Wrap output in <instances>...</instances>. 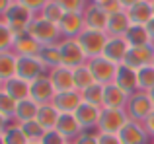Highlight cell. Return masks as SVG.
I'll return each mask as SVG.
<instances>
[{
	"label": "cell",
	"instance_id": "1",
	"mask_svg": "<svg viewBox=\"0 0 154 144\" xmlns=\"http://www.w3.org/2000/svg\"><path fill=\"white\" fill-rule=\"evenodd\" d=\"M27 33H29L35 41H39L41 45H59V43L63 41L59 26L43 20L41 16H35V18L31 20L29 27H27Z\"/></svg>",
	"mask_w": 154,
	"mask_h": 144
},
{
	"label": "cell",
	"instance_id": "2",
	"mask_svg": "<svg viewBox=\"0 0 154 144\" xmlns=\"http://www.w3.org/2000/svg\"><path fill=\"white\" fill-rule=\"evenodd\" d=\"M33 18H35L33 12H29L23 4H20L18 0H16L2 20L10 26V29L14 31L16 35H22V33H27V27H29V23H31Z\"/></svg>",
	"mask_w": 154,
	"mask_h": 144
},
{
	"label": "cell",
	"instance_id": "3",
	"mask_svg": "<svg viewBox=\"0 0 154 144\" xmlns=\"http://www.w3.org/2000/svg\"><path fill=\"white\" fill-rule=\"evenodd\" d=\"M127 115L131 121H139L144 123V119L154 111V103L150 99V95L146 92H135L133 95H129V101H127Z\"/></svg>",
	"mask_w": 154,
	"mask_h": 144
},
{
	"label": "cell",
	"instance_id": "4",
	"mask_svg": "<svg viewBox=\"0 0 154 144\" xmlns=\"http://www.w3.org/2000/svg\"><path fill=\"white\" fill-rule=\"evenodd\" d=\"M109 35L105 31H96V29H84L82 33L76 37V41L80 43V47L84 49V53L88 55V58L92 57H102L105 43H107Z\"/></svg>",
	"mask_w": 154,
	"mask_h": 144
},
{
	"label": "cell",
	"instance_id": "5",
	"mask_svg": "<svg viewBox=\"0 0 154 144\" xmlns=\"http://www.w3.org/2000/svg\"><path fill=\"white\" fill-rule=\"evenodd\" d=\"M60 57H63V64L68 68H78V66L88 62V55L84 53V49L80 47V43L76 39H63L59 43Z\"/></svg>",
	"mask_w": 154,
	"mask_h": 144
},
{
	"label": "cell",
	"instance_id": "6",
	"mask_svg": "<svg viewBox=\"0 0 154 144\" xmlns=\"http://www.w3.org/2000/svg\"><path fill=\"white\" fill-rule=\"evenodd\" d=\"M129 121V115L125 109H102L98 133L102 134H119V130Z\"/></svg>",
	"mask_w": 154,
	"mask_h": 144
},
{
	"label": "cell",
	"instance_id": "7",
	"mask_svg": "<svg viewBox=\"0 0 154 144\" xmlns=\"http://www.w3.org/2000/svg\"><path fill=\"white\" fill-rule=\"evenodd\" d=\"M86 64H88V68L92 70L94 80L98 84H103V86L113 84L115 74H117V64L115 62L107 61L105 57H92V58H88Z\"/></svg>",
	"mask_w": 154,
	"mask_h": 144
},
{
	"label": "cell",
	"instance_id": "8",
	"mask_svg": "<svg viewBox=\"0 0 154 144\" xmlns=\"http://www.w3.org/2000/svg\"><path fill=\"white\" fill-rule=\"evenodd\" d=\"M49 74L47 66L39 61V57H18V70L16 76L27 80V82H33V80L41 78V76Z\"/></svg>",
	"mask_w": 154,
	"mask_h": 144
},
{
	"label": "cell",
	"instance_id": "9",
	"mask_svg": "<svg viewBox=\"0 0 154 144\" xmlns=\"http://www.w3.org/2000/svg\"><path fill=\"white\" fill-rule=\"evenodd\" d=\"M117 136L121 138L123 144H152V136L146 133L144 125L139 121H131V119L125 123V127L119 130Z\"/></svg>",
	"mask_w": 154,
	"mask_h": 144
},
{
	"label": "cell",
	"instance_id": "10",
	"mask_svg": "<svg viewBox=\"0 0 154 144\" xmlns=\"http://www.w3.org/2000/svg\"><path fill=\"white\" fill-rule=\"evenodd\" d=\"M59 29H60L63 39H76L86 29L84 12H64L63 20L59 22Z\"/></svg>",
	"mask_w": 154,
	"mask_h": 144
},
{
	"label": "cell",
	"instance_id": "11",
	"mask_svg": "<svg viewBox=\"0 0 154 144\" xmlns=\"http://www.w3.org/2000/svg\"><path fill=\"white\" fill-rule=\"evenodd\" d=\"M55 95H57V90H55V86H53L49 74H45V76H41V78H37V80H33V82H31L29 98L33 99L35 103H39V105L53 103Z\"/></svg>",
	"mask_w": 154,
	"mask_h": 144
},
{
	"label": "cell",
	"instance_id": "12",
	"mask_svg": "<svg viewBox=\"0 0 154 144\" xmlns=\"http://www.w3.org/2000/svg\"><path fill=\"white\" fill-rule=\"evenodd\" d=\"M152 62H154V43L152 45H144V47H131L123 64L131 66L133 70H139L143 66L152 64Z\"/></svg>",
	"mask_w": 154,
	"mask_h": 144
},
{
	"label": "cell",
	"instance_id": "13",
	"mask_svg": "<svg viewBox=\"0 0 154 144\" xmlns=\"http://www.w3.org/2000/svg\"><path fill=\"white\" fill-rule=\"evenodd\" d=\"M107 22H109V12L103 6L98 4H88L84 10V23L88 29H96V31H105L107 29Z\"/></svg>",
	"mask_w": 154,
	"mask_h": 144
},
{
	"label": "cell",
	"instance_id": "14",
	"mask_svg": "<svg viewBox=\"0 0 154 144\" xmlns=\"http://www.w3.org/2000/svg\"><path fill=\"white\" fill-rule=\"evenodd\" d=\"M129 49H131V47H129V43H127L125 37H109L107 43H105V49H103L102 57H105L107 61L115 62V64L119 66V64L125 62V57H127Z\"/></svg>",
	"mask_w": 154,
	"mask_h": 144
},
{
	"label": "cell",
	"instance_id": "15",
	"mask_svg": "<svg viewBox=\"0 0 154 144\" xmlns=\"http://www.w3.org/2000/svg\"><path fill=\"white\" fill-rule=\"evenodd\" d=\"M84 103L82 94L78 90H70V92H57L53 105L60 111V113H76L78 107Z\"/></svg>",
	"mask_w": 154,
	"mask_h": 144
},
{
	"label": "cell",
	"instance_id": "16",
	"mask_svg": "<svg viewBox=\"0 0 154 144\" xmlns=\"http://www.w3.org/2000/svg\"><path fill=\"white\" fill-rule=\"evenodd\" d=\"M115 86H119L127 95H133L135 92H139V82H137V70H133L127 64H119L117 66V74L113 80Z\"/></svg>",
	"mask_w": 154,
	"mask_h": 144
},
{
	"label": "cell",
	"instance_id": "17",
	"mask_svg": "<svg viewBox=\"0 0 154 144\" xmlns=\"http://www.w3.org/2000/svg\"><path fill=\"white\" fill-rule=\"evenodd\" d=\"M74 115H76V119H78L80 127H82L84 130H92V129L98 130L100 117H102V107L90 105V103H82Z\"/></svg>",
	"mask_w": 154,
	"mask_h": 144
},
{
	"label": "cell",
	"instance_id": "18",
	"mask_svg": "<svg viewBox=\"0 0 154 144\" xmlns=\"http://www.w3.org/2000/svg\"><path fill=\"white\" fill-rule=\"evenodd\" d=\"M43 45L39 41H35L29 33H22V35H16V41H14V51L18 57H39Z\"/></svg>",
	"mask_w": 154,
	"mask_h": 144
},
{
	"label": "cell",
	"instance_id": "19",
	"mask_svg": "<svg viewBox=\"0 0 154 144\" xmlns=\"http://www.w3.org/2000/svg\"><path fill=\"white\" fill-rule=\"evenodd\" d=\"M57 130H59L68 142H72L74 138H78L80 134L84 133V129L80 127V123H78V119H76L74 113H60L59 123H57Z\"/></svg>",
	"mask_w": 154,
	"mask_h": 144
},
{
	"label": "cell",
	"instance_id": "20",
	"mask_svg": "<svg viewBox=\"0 0 154 144\" xmlns=\"http://www.w3.org/2000/svg\"><path fill=\"white\" fill-rule=\"evenodd\" d=\"M49 78L53 82L57 92H70L76 90L74 88V74H72V68L68 66H57V68L49 70Z\"/></svg>",
	"mask_w": 154,
	"mask_h": 144
},
{
	"label": "cell",
	"instance_id": "21",
	"mask_svg": "<svg viewBox=\"0 0 154 144\" xmlns=\"http://www.w3.org/2000/svg\"><path fill=\"white\" fill-rule=\"evenodd\" d=\"M131 18H129L127 10H121V12H115V14H109V22H107V29L105 33L109 37H125V33L129 31L131 27Z\"/></svg>",
	"mask_w": 154,
	"mask_h": 144
},
{
	"label": "cell",
	"instance_id": "22",
	"mask_svg": "<svg viewBox=\"0 0 154 144\" xmlns=\"http://www.w3.org/2000/svg\"><path fill=\"white\" fill-rule=\"evenodd\" d=\"M129 95L115 84H107L103 92V109H127Z\"/></svg>",
	"mask_w": 154,
	"mask_h": 144
},
{
	"label": "cell",
	"instance_id": "23",
	"mask_svg": "<svg viewBox=\"0 0 154 144\" xmlns=\"http://www.w3.org/2000/svg\"><path fill=\"white\" fill-rule=\"evenodd\" d=\"M127 14H129V18H131L133 26H146V23L154 18L152 2L150 0H140V2H137L133 8H129Z\"/></svg>",
	"mask_w": 154,
	"mask_h": 144
},
{
	"label": "cell",
	"instance_id": "24",
	"mask_svg": "<svg viewBox=\"0 0 154 144\" xmlns=\"http://www.w3.org/2000/svg\"><path fill=\"white\" fill-rule=\"evenodd\" d=\"M29 90H31V82L20 78V76H14L12 80L4 82V92H6L10 98H14L16 101H23V99L29 98Z\"/></svg>",
	"mask_w": 154,
	"mask_h": 144
},
{
	"label": "cell",
	"instance_id": "25",
	"mask_svg": "<svg viewBox=\"0 0 154 144\" xmlns=\"http://www.w3.org/2000/svg\"><path fill=\"white\" fill-rule=\"evenodd\" d=\"M59 117H60V111L57 109L53 103H45V105H39V111H37L35 121H37L45 130H51V129H57Z\"/></svg>",
	"mask_w": 154,
	"mask_h": 144
},
{
	"label": "cell",
	"instance_id": "26",
	"mask_svg": "<svg viewBox=\"0 0 154 144\" xmlns=\"http://www.w3.org/2000/svg\"><path fill=\"white\" fill-rule=\"evenodd\" d=\"M18 70V55L14 51H2L0 53V80L8 82L16 76Z\"/></svg>",
	"mask_w": 154,
	"mask_h": 144
},
{
	"label": "cell",
	"instance_id": "27",
	"mask_svg": "<svg viewBox=\"0 0 154 144\" xmlns=\"http://www.w3.org/2000/svg\"><path fill=\"white\" fill-rule=\"evenodd\" d=\"M37 111H39V103H35L31 98L23 99V101H18L14 123H26V121H33V119L37 117Z\"/></svg>",
	"mask_w": 154,
	"mask_h": 144
},
{
	"label": "cell",
	"instance_id": "28",
	"mask_svg": "<svg viewBox=\"0 0 154 144\" xmlns=\"http://www.w3.org/2000/svg\"><path fill=\"white\" fill-rule=\"evenodd\" d=\"M125 39H127L129 47H144V45H152L154 43L144 26H131L129 31L125 33Z\"/></svg>",
	"mask_w": 154,
	"mask_h": 144
},
{
	"label": "cell",
	"instance_id": "29",
	"mask_svg": "<svg viewBox=\"0 0 154 144\" xmlns=\"http://www.w3.org/2000/svg\"><path fill=\"white\" fill-rule=\"evenodd\" d=\"M39 61L47 66V70H53L57 66H63V57H60L59 45H43L39 53Z\"/></svg>",
	"mask_w": 154,
	"mask_h": 144
},
{
	"label": "cell",
	"instance_id": "30",
	"mask_svg": "<svg viewBox=\"0 0 154 144\" xmlns=\"http://www.w3.org/2000/svg\"><path fill=\"white\" fill-rule=\"evenodd\" d=\"M103 92H105V86L96 82L90 88H86L84 92H80V94H82L84 103H90V105H96V107L103 109Z\"/></svg>",
	"mask_w": 154,
	"mask_h": 144
},
{
	"label": "cell",
	"instance_id": "31",
	"mask_svg": "<svg viewBox=\"0 0 154 144\" xmlns=\"http://www.w3.org/2000/svg\"><path fill=\"white\" fill-rule=\"evenodd\" d=\"M72 74H74V88L78 92H84L86 88H90L92 84H96L94 74L88 68V64H82V66H78V68H74Z\"/></svg>",
	"mask_w": 154,
	"mask_h": 144
},
{
	"label": "cell",
	"instance_id": "32",
	"mask_svg": "<svg viewBox=\"0 0 154 144\" xmlns=\"http://www.w3.org/2000/svg\"><path fill=\"white\" fill-rule=\"evenodd\" d=\"M137 82H139V90L148 94L154 88V66L148 64L137 70Z\"/></svg>",
	"mask_w": 154,
	"mask_h": 144
},
{
	"label": "cell",
	"instance_id": "33",
	"mask_svg": "<svg viewBox=\"0 0 154 144\" xmlns=\"http://www.w3.org/2000/svg\"><path fill=\"white\" fill-rule=\"evenodd\" d=\"M4 142L6 144H27V136L23 134L22 127L18 125V123H10L8 125V129L4 130Z\"/></svg>",
	"mask_w": 154,
	"mask_h": 144
},
{
	"label": "cell",
	"instance_id": "34",
	"mask_svg": "<svg viewBox=\"0 0 154 144\" xmlns=\"http://www.w3.org/2000/svg\"><path fill=\"white\" fill-rule=\"evenodd\" d=\"M18 125L22 127L23 134L27 136L29 142H39L43 138V134H45V129H43L35 119H33V121H26V123H18Z\"/></svg>",
	"mask_w": 154,
	"mask_h": 144
},
{
	"label": "cell",
	"instance_id": "35",
	"mask_svg": "<svg viewBox=\"0 0 154 144\" xmlns=\"http://www.w3.org/2000/svg\"><path fill=\"white\" fill-rule=\"evenodd\" d=\"M16 107H18V101H16L14 98H10V95L4 92V88H2V90H0V113H2L6 119L14 121V117H16Z\"/></svg>",
	"mask_w": 154,
	"mask_h": 144
},
{
	"label": "cell",
	"instance_id": "36",
	"mask_svg": "<svg viewBox=\"0 0 154 144\" xmlns=\"http://www.w3.org/2000/svg\"><path fill=\"white\" fill-rule=\"evenodd\" d=\"M39 16H41L43 20H47V22H51V23H57L59 26V22L63 20V16H64V10L59 6V4L55 2V0H51L49 4H47L45 8H43L41 12H39Z\"/></svg>",
	"mask_w": 154,
	"mask_h": 144
},
{
	"label": "cell",
	"instance_id": "37",
	"mask_svg": "<svg viewBox=\"0 0 154 144\" xmlns=\"http://www.w3.org/2000/svg\"><path fill=\"white\" fill-rule=\"evenodd\" d=\"M14 41H16V33L10 29V26L4 20H0V53L2 51H12Z\"/></svg>",
	"mask_w": 154,
	"mask_h": 144
},
{
	"label": "cell",
	"instance_id": "38",
	"mask_svg": "<svg viewBox=\"0 0 154 144\" xmlns=\"http://www.w3.org/2000/svg\"><path fill=\"white\" fill-rule=\"evenodd\" d=\"M64 12H84L90 0H55Z\"/></svg>",
	"mask_w": 154,
	"mask_h": 144
},
{
	"label": "cell",
	"instance_id": "39",
	"mask_svg": "<svg viewBox=\"0 0 154 144\" xmlns=\"http://www.w3.org/2000/svg\"><path fill=\"white\" fill-rule=\"evenodd\" d=\"M39 142L41 144H66L68 140L57 129H51V130H45V134H43V138Z\"/></svg>",
	"mask_w": 154,
	"mask_h": 144
},
{
	"label": "cell",
	"instance_id": "40",
	"mask_svg": "<svg viewBox=\"0 0 154 144\" xmlns=\"http://www.w3.org/2000/svg\"><path fill=\"white\" fill-rule=\"evenodd\" d=\"M18 2L23 4V6H26L29 12H33L35 16H39V12H41L43 8L51 2V0H18Z\"/></svg>",
	"mask_w": 154,
	"mask_h": 144
},
{
	"label": "cell",
	"instance_id": "41",
	"mask_svg": "<svg viewBox=\"0 0 154 144\" xmlns=\"http://www.w3.org/2000/svg\"><path fill=\"white\" fill-rule=\"evenodd\" d=\"M74 144H100L98 142V133H90V130H84L78 138L72 140Z\"/></svg>",
	"mask_w": 154,
	"mask_h": 144
},
{
	"label": "cell",
	"instance_id": "42",
	"mask_svg": "<svg viewBox=\"0 0 154 144\" xmlns=\"http://www.w3.org/2000/svg\"><path fill=\"white\" fill-rule=\"evenodd\" d=\"M98 142L100 144H123L117 134H102V133H98Z\"/></svg>",
	"mask_w": 154,
	"mask_h": 144
},
{
	"label": "cell",
	"instance_id": "43",
	"mask_svg": "<svg viewBox=\"0 0 154 144\" xmlns=\"http://www.w3.org/2000/svg\"><path fill=\"white\" fill-rule=\"evenodd\" d=\"M143 125H144V129H146V133H148V134H150V136L154 138V111H152L150 115H148L146 119H144V123H143Z\"/></svg>",
	"mask_w": 154,
	"mask_h": 144
},
{
	"label": "cell",
	"instance_id": "44",
	"mask_svg": "<svg viewBox=\"0 0 154 144\" xmlns=\"http://www.w3.org/2000/svg\"><path fill=\"white\" fill-rule=\"evenodd\" d=\"M14 2H16V0H0V18H4V16H6V12L10 10V6Z\"/></svg>",
	"mask_w": 154,
	"mask_h": 144
},
{
	"label": "cell",
	"instance_id": "45",
	"mask_svg": "<svg viewBox=\"0 0 154 144\" xmlns=\"http://www.w3.org/2000/svg\"><path fill=\"white\" fill-rule=\"evenodd\" d=\"M117 2L123 6V10H129V8H133L137 2H140V0H117Z\"/></svg>",
	"mask_w": 154,
	"mask_h": 144
},
{
	"label": "cell",
	"instance_id": "46",
	"mask_svg": "<svg viewBox=\"0 0 154 144\" xmlns=\"http://www.w3.org/2000/svg\"><path fill=\"white\" fill-rule=\"evenodd\" d=\"M8 125H10V119H6L2 113H0V133H4V130L8 129Z\"/></svg>",
	"mask_w": 154,
	"mask_h": 144
},
{
	"label": "cell",
	"instance_id": "47",
	"mask_svg": "<svg viewBox=\"0 0 154 144\" xmlns=\"http://www.w3.org/2000/svg\"><path fill=\"white\" fill-rule=\"evenodd\" d=\"M144 27H146V31H148V35H150V39L154 41V18H152L150 22H148L146 26H144Z\"/></svg>",
	"mask_w": 154,
	"mask_h": 144
},
{
	"label": "cell",
	"instance_id": "48",
	"mask_svg": "<svg viewBox=\"0 0 154 144\" xmlns=\"http://www.w3.org/2000/svg\"><path fill=\"white\" fill-rule=\"evenodd\" d=\"M92 4H98V6H103V8H107L109 4L113 2V0H90Z\"/></svg>",
	"mask_w": 154,
	"mask_h": 144
},
{
	"label": "cell",
	"instance_id": "49",
	"mask_svg": "<svg viewBox=\"0 0 154 144\" xmlns=\"http://www.w3.org/2000/svg\"><path fill=\"white\" fill-rule=\"evenodd\" d=\"M148 95H150V99H152V103H154V88H152L150 92H148Z\"/></svg>",
	"mask_w": 154,
	"mask_h": 144
},
{
	"label": "cell",
	"instance_id": "50",
	"mask_svg": "<svg viewBox=\"0 0 154 144\" xmlns=\"http://www.w3.org/2000/svg\"><path fill=\"white\" fill-rule=\"evenodd\" d=\"M0 144H6L4 142V133H0Z\"/></svg>",
	"mask_w": 154,
	"mask_h": 144
},
{
	"label": "cell",
	"instance_id": "51",
	"mask_svg": "<svg viewBox=\"0 0 154 144\" xmlns=\"http://www.w3.org/2000/svg\"><path fill=\"white\" fill-rule=\"evenodd\" d=\"M2 88H4V82H2V80H0V90H2Z\"/></svg>",
	"mask_w": 154,
	"mask_h": 144
},
{
	"label": "cell",
	"instance_id": "52",
	"mask_svg": "<svg viewBox=\"0 0 154 144\" xmlns=\"http://www.w3.org/2000/svg\"><path fill=\"white\" fill-rule=\"evenodd\" d=\"M27 144H41V142H27Z\"/></svg>",
	"mask_w": 154,
	"mask_h": 144
},
{
	"label": "cell",
	"instance_id": "53",
	"mask_svg": "<svg viewBox=\"0 0 154 144\" xmlns=\"http://www.w3.org/2000/svg\"><path fill=\"white\" fill-rule=\"evenodd\" d=\"M150 2H152V10H154V0H150Z\"/></svg>",
	"mask_w": 154,
	"mask_h": 144
},
{
	"label": "cell",
	"instance_id": "54",
	"mask_svg": "<svg viewBox=\"0 0 154 144\" xmlns=\"http://www.w3.org/2000/svg\"><path fill=\"white\" fill-rule=\"evenodd\" d=\"M66 144H74V142H66Z\"/></svg>",
	"mask_w": 154,
	"mask_h": 144
},
{
	"label": "cell",
	"instance_id": "55",
	"mask_svg": "<svg viewBox=\"0 0 154 144\" xmlns=\"http://www.w3.org/2000/svg\"><path fill=\"white\" fill-rule=\"evenodd\" d=\"M152 144H154V138H152Z\"/></svg>",
	"mask_w": 154,
	"mask_h": 144
},
{
	"label": "cell",
	"instance_id": "56",
	"mask_svg": "<svg viewBox=\"0 0 154 144\" xmlns=\"http://www.w3.org/2000/svg\"><path fill=\"white\" fill-rule=\"evenodd\" d=\"M152 66H154V62H152Z\"/></svg>",
	"mask_w": 154,
	"mask_h": 144
}]
</instances>
